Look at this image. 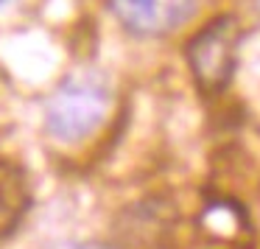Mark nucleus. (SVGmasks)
Returning a JSON list of instances; mask_svg holds the SVG:
<instances>
[{
    "instance_id": "nucleus-1",
    "label": "nucleus",
    "mask_w": 260,
    "mask_h": 249,
    "mask_svg": "<svg viewBox=\"0 0 260 249\" xmlns=\"http://www.w3.org/2000/svg\"><path fill=\"white\" fill-rule=\"evenodd\" d=\"M112 109V87L101 73H70L45 101V132L64 146H76L104 126Z\"/></svg>"
},
{
    "instance_id": "nucleus-2",
    "label": "nucleus",
    "mask_w": 260,
    "mask_h": 249,
    "mask_svg": "<svg viewBox=\"0 0 260 249\" xmlns=\"http://www.w3.org/2000/svg\"><path fill=\"white\" fill-rule=\"evenodd\" d=\"M241 20L235 14H218L190 37L185 59L196 87L204 96H218L230 87L241 51Z\"/></svg>"
},
{
    "instance_id": "nucleus-3",
    "label": "nucleus",
    "mask_w": 260,
    "mask_h": 249,
    "mask_svg": "<svg viewBox=\"0 0 260 249\" xmlns=\"http://www.w3.org/2000/svg\"><path fill=\"white\" fill-rule=\"evenodd\" d=\"M109 12L137 40H165L199 12V0H109Z\"/></svg>"
},
{
    "instance_id": "nucleus-4",
    "label": "nucleus",
    "mask_w": 260,
    "mask_h": 249,
    "mask_svg": "<svg viewBox=\"0 0 260 249\" xmlns=\"http://www.w3.org/2000/svg\"><path fill=\"white\" fill-rule=\"evenodd\" d=\"M28 210H31L28 171L12 154L0 151V241L17 230Z\"/></svg>"
},
{
    "instance_id": "nucleus-5",
    "label": "nucleus",
    "mask_w": 260,
    "mask_h": 249,
    "mask_svg": "<svg viewBox=\"0 0 260 249\" xmlns=\"http://www.w3.org/2000/svg\"><path fill=\"white\" fill-rule=\"evenodd\" d=\"M51 249H109V246H101V243H56V246H51Z\"/></svg>"
},
{
    "instance_id": "nucleus-6",
    "label": "nucleus",
    "mask_w": 260,
    "mask_h": 249,
    "mask_svg": "<svg viewBox=\"0 0 260 249\" xmlns=\"http://www.w3.org/2000/svg\"><path fill=\"white\" fill-rule=\"evenodd\" d=\"M254 6H257V12H260V0H254Z\"/></svg>"
}]
</instances>
